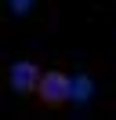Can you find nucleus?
Segmentation results:
<instances>
[{
	"mask_svg": "<svg viewBox=\"0 0 116 120\" xmlns=\"http://www.w3.org/2000/svg\"><path fill=\"white\" fill-rule=\"evenodd\" d=\"M36 102L47 109H62L72 102V76L65 69H44L36 84Z\"/></svg>",
	"mask_w": 116,
	"mask_h": 120,
	"instance_id": "1",
	"label": "nucleus"
},
{
	"mask_svg": "<svg viewBox=\"0 0 116 120\" xmlns=\"http://www.w3.org/2000/svg\"><path fill=\"white\" fill-rule=\"evenodd\" d=\"M40 73H44V69L36 66V62H29V58L11 62V69H7V84H11V91H14V95H36Z\"/></svg>",
	"mask_w": 116,
	"mask_h": 120,
	"instance_id": "2",
	"label": "nucleus"
}]
</instances>
